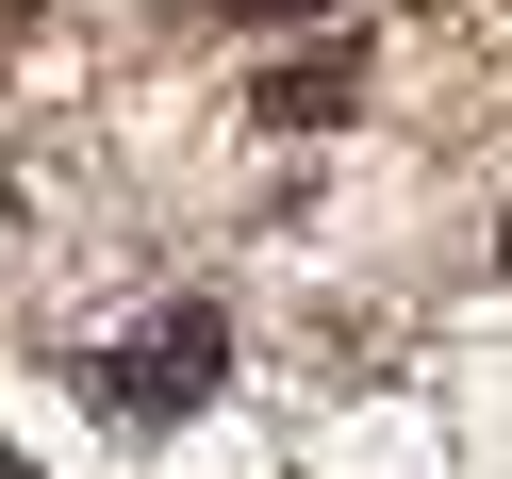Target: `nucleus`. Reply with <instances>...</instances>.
Wrapping results in <instances>:
<instances>
[{"instance_id":"7ed1b4c3","label":"nucleus","mask_w":512,"mask_h":479,"mask_svg":"<svg viewBox=\"0 0 512 479\" xmlns=\"http://www.w3.org/2000/svg\"><path fill=\"white\" fill-rule=\"evenodd\" d=\"M215 17H298V0H215Z\"/></svg>"},{"instance_id":"20e7f679","label":"nucleus","mask_w":512,"mask_h":479,"mask_svg":"<svg viewBox=\"0 0 512 479\" xmlns=\"http://www.w3.org/2000/svg\"><path fill=\"white\" fill-rule=\"evenodd\" d=\"M0 479H34V463H17V446H0Z\"/></svg>"},{"instance_id":"39448f33","label":"nucleus","mask_w":512,"mask_h":479,"mask_svg":"<svg viewBox=\"0 0 512 479\" xmlns=\"http://www.w3.org/2000/svg\"><path fill=\"white\" fill-rule=\"evenodd\" d=\"M0 17H34V0H0Z\"/></svg>"},{"instance_id":"423d86ee","label":"nucleus","mask_w":512,"mask_h":479,"mask_svg":"<svg viewBox=\"0 0 512 479\" xmlns=\"http://www.w3.org/2000/svg\"><path fill=\"white\" fill-rule=\"evenodd\" d=\"M496 265H512V232H496Z\"/></svg>"},{"instance_id":"f257e3e1","label":"nucleus","mask_w":512,"mask_h":479,"mask_svg":"<svg viewBox=\"0 0 512 479\" xmlns=\"http://www.w3.org/2000/svg\"><path fill=\"white\" fill-rule=\"evenodd\" d=\"M215 380H232V314H215V298H166V314H133V331L83 364V397H100L116 430H182Z\"/></svg>"},{"instance_id":"f03ea898","label":"nucleus","mask_w":512,"mask_h":479,"mask_svg":"<svg viewBox=\"0 0 512 479\" xmlns=\"http://www.w3.org/2000/svg\"><path fill=\"white\" fill-rule=\"evenodd\" d=\"M364 100V67H347V50H314V67H265V116H347Z\"/></svg>"}]
</instances>
